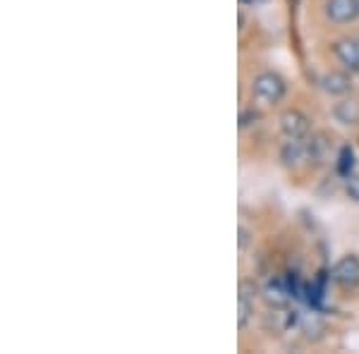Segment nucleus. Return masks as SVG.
<instances>
[{
  "label": "nucleus",
  "instance_id": "11",
  "mask_svg": "<svg viewBox=\"0 0 359 354\" xmlns=\"http://www.w3.org/2000/svg\"><path fill=\"white\" fill-rule=\"evenodd\" d=\"M252 311H254V301L252 297H247V294H237V328H247L249 318H252Z\"/></svg>",
  "mask_w": 359,
  "mask_h": 354
},
{
  "label": "nucleus",
  "instance_id": "7",
  "mask_svg": "<svg viewBox=\"0 0 359 354\" xmlns=\"http://www.w3.org/2000/svg\"><path fill=\"white\" fill-rule=\"evenodd\" d=\"M323 91H328L331 96H343L352 89V79L345 72H328L321 79Z\"/></svg>",
  "mask_w": 359,
  "mask_h": 354
},
{
  "label": "nucleus",
  "instance_id": "10",
  "mask_svg": "<svg viewBox=\"0 0 359 354\" xmlns=\"http://www.w3.org/2000/svg\"><path fill=\"white\" fill-rule=\"evenodd\" d=\"M335 170H338L340 177L350 179L352 177V170H355V151L350 147H343L338 154V163H335Z\"/></svg>",
  "mask_w": 359,
  "mask_h": 354
},
{
  "label": "nucleus",
  "instance_id": "14",
  "mask_svg": "<svg viewBox=\"0 0 359 354\" xmlns=\"http://www.w3.org/2000/svg\"><path fill=\"white\" fill-rule=\"evenodd\" d=\"M347 196H350L352 201H359V175H352L350 179H347Z\"/></svg>",
  "mask_w": 359,
  "mask_h": 354
},
{
  "label": "nucleus",
  "instance_id": "3",
  "mask_svg": "<svg viewBox=\"0 0 359 354\" xmlns=\"http://www.w3.org/2000/svg\"><path fill=\"white\" fill-rule=\"evenodd\" d=\"M311 137V135H309ZM309 137L306 139H287L280 147V161L285 168H299L309 163Z\"/></svg>",
  "mask_w": 359,
  "mask_h": 354
},
{
  "label": "nucleus",
  "instance_id": "1",
  "mask_svg": "<svg viewBox=\"0 0 359 354\" xmlns=\"http://www.w3.org/2000/svg\"><path fill=\"white\" fill-rule=\"evenodd\" d=\"M285 91H287L285 79L276 72H269V69L259 72L252 82V94L259 103H264V106H276V103H280L283 98H285Z\"/></svg>",
  "mask_w": 359,
  "mask_h": 354
},
{
  "label": "nucleus",
  "instance_id": "16",
  "mask_svg": "<svg viewBox=\"0 0 359 354\" xmlns=\"http://www.w3.org/2000/svg\"><path fill=\"white\" fill-rule=\"evenodd\" d=\"M242 3H264V0H242Z\"/></svg>",
  "mask_w": 359,
  "mask_h": 354
},
{
  "label": "nucleus",
  "instance_id": "9",
  "mask_svg": "<svg viewBox=\"0 0 359 354\" xmlns=\"http://www.w3.org/2000/svg\"><path fill=\"white\" fill-rule=\"evenodd\" d=\"M333 115L338 118V123L343 125H357L359 123V106L355 101H340L335 106Z\"/></svg>",
  "mask_w": 359,
  "mask_h": 354
},
{
  "label": "nucleus",
  "instance_id": "6",
  "mask_svg": "<svg viewBox=\"0 0 359 354\" xmlns=\"http://www.w3.org/2000/svg\"><path fill=\"white\" fill-rule=\"evenodd\" d=\"M335 57L340 60V65L350 72H359V36L343 39L335 43Z\"/></svg>",
  "mask_w": 359,
  "mask_h": 354
},
{
  "label": "nucleus",
  "instance_id": "12",
  "mask_svg": "<svg viewBox=\"0 0 359 354\" xmlns=\"http://www.w3.org/2000/svg\"><path fill=\"white\" fill-rule=\"evenodd\" d=\"M299 328H302V333L306 335V340H316L321 338V333L326 330V326H323V321L318 316H306L302 318V323H299Z\"/></svg>",
  "mask_w": 359,
  "mask_h": 354
},
{
  "label": "nucleus",
  "instance_id": "2",
  "mask_svg": "<svg viewBox=\"0 0 359 354\" xmlns=\"http://www.w3.org/2000/svg\"><path fill=\"white\" fill-rule=\"evenodd\" d=\"M278 123H280V132L285 139H306L311 135V120L297 108H287Z\"/></svg>",
  "mask_w": 359,
  "mask_h": 354
},
{
  "label": "nucleus",
  "instance_id": "13",
  "mask_svg": "<svg viewBox=\"0 0 359 354\" xmlns=\"http://www.w3.org/2000/svg\"><path fill=\"white\" fill-rule=\"evenodd\" d=\"M259 110H254V108H245L240 113V130H247V127H252V125H257L259 123Z\"/></svg>",
  "mask_w": 359,
  "mask_h": 354
},
{
  "label": "nucleus",
  "instance_id": "8",
  "mask_svg": "<svg viewBox=\"0 0 359 354\" xmlns=\"http://www.w3.org/2000/svg\"><path fill=\"white\" fill-rule=\"evenodd\" d=\"M264 297H266V301H269V304L283 306L287 299H290V290L283 285L280 280H271L269 285H266V290H264Z\"/></svg>",
  "mask_w": 359,
  "mask_h": 354
},
{
  "label": "nucleus",
  "instance_id": "15",
  "mask_svg": "<svg viewBox=\"0 0 359 354\" xmlns=\"http://www.w3.org/2000/svg\"><path fill=\"white\" fill-rule=\"evenodd\" d=\"M237 235H240V240H237V245H240V249H247V245H249V230L245 228V225H240Z\"/></svg>",
  "mask_w": 359,
  "mask_h": 354
},
{
  "label": "nucleus",
  "instance_id": "4",
  "mask_svg": "<svg viewBox=\"0 0 359 354\" xmlns=\"http://www.w3.org/2000/svg\"><path fill=\"white\" fill-rule=\"evenodd\" d=\"M333 282H338L345 290H355L359 285V259L357 257H343L333 266L331 273Z\"/></svg>",
  "mask_w": 359,
  "mask_h": 354
},
{
  "label": "nucleus",
  "instance_id": "5",
  "mask_svg": "<svg viewBox=\"0 0 359 354\" xmlns=\"http://www.w3.org/2000/svg\"><path fill=\"white\" fill-rule=\"evenodd\" d=\"M326 17L335 25H350L359 20V0H326Z\"/></svg>",
  "mask_w": 359,
  "mask_h": 354
}]
</instances>
